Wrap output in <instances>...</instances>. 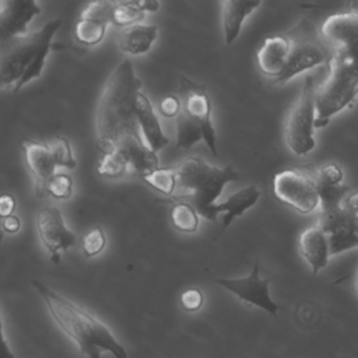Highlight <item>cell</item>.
I'll use <instances>...</instances> for the list:
<instances>
[{"mask_svg": "<svg viewBox=\"0 0 358 358\" xmlns=\"http://www.w3.org/2000/svg\"><path fill=\"white\" fill-rule=\"evenodd\" d=\"M143 83L125 59L104 85L95 114L97 145L102 154L119 152L129 159L139 177L159 169V158L144 141L137 117L138 96Z\"/></svg>", "mask_w": 358, "mask_h": 358, "instance_id": "6da1fadb", "label": "cell"}, {"mask_svg": "<svg viewBox=\"0 0 358 358\" xmlns=\"http://www.w3.org/2000/svg\"><path fill=\"white\" fill-rule=\"evenodd\" d=\"M32 285L47 303L52 317L83 354L89 358H101L104 352H110L115 358H127V350L106 324L39 280H32Z\"/></svg>", "mask_w": 358, "mask_h": 358, "instance_id": "7a4b0ae2", "label": "cell"}, {"mask_svg": "<svg viewBox=\"0 0 358 358\" xmlns=\"http://www.w3.org/2000/svg\"><path fill=\"white\" fill-rule=\"evenodd\" d=\"M62 20L48 22L43 28L0 43V83L20 92L43 75L48 56Z\"/></svg>", "mask_w": 358, "mask_h": 358, "instance_id": "3957f363", "label": "cell"}, {"mask_svg": "<svg viewBox=\"0 0 358 358\" xmlns=\"http://www.w3.org/2000/svg\"><path fill=\"white\" fill-rule=\"evenodd\" d=\"M177 188L187 190L185 198L199 215L217 222V201L228 183L238 182L240 173L231 166L217 167L199 157H188L177 167Z\"/></svg>", "mask_w": 358, "mask_h": 358, "instance_id": "277c9868", "label": "cell"}, {"mask_svg": "<svg viewBox=\"0 0 358 358\" xmlns=\"http://www.w3.org/2000/svg\"><path fill=\"white\" fill-rule=\"evenodd\" d=\"M328 66V77L316 91V129L327 127L358 96V60L334 51Z\"/></svg>", "mask_w": 358, "mask_h": 358, "instance_id": "5b68a950", "label": "cell"}, {"mask_svg": "<svg viewBox=\"0 0 358 358\" xmlns=\"http://www.w3.org/2000/svg\"><path fill=\"white\" fill-rule=\"evenodd\" d=\"M287 36L291 43L290 56L282 74L273 80L276 85H286L306 71L329 64L334 54L322 34H318L313 24L308 20L299 22Z\"/></svg>", "mask_w": 358, "mask_h": 358, "instance_id": "8992f818", "label": "cell"}, {"mask_svg": "<svg viewBox=\"0 0 358 358\" xmlns=\"http://www.w3.org/2000/svg\"><path fill=\"white\" fill-rule=\"evenodd\" d=\"M316 90L314 79L306 77L301 95L291 108L285 127L287 145L296 156H306L316 145Z\"/></svg>", "mask_w": 358, "mask_h": 358, "instance_id": "52a82bcc", "label": "cell"}, {"mask_svg": "<svg viewBox=\"0 0 358 358\" xmlns=\"http://www.w3.org/2000/svg\"><path fill=\"white\" fill-rule=\"evenodd\" d=\"M274 196L301 215L313 213L320 205L317 173L312 169H290L273 178Z\"/></svg>", "mask_w": 358, "mask_h": 358, "instance_id": "ba28073f", "label": "cell"}, {"mask_svg": "<svg viewBox=\"0 0 358 358\" xmlns=\"http://www.w3.org/2000/svg\"><path fill=\"white\" fill-rule=\"evenodd\" d=\"M178 97L181 100V112L202 129L207 148L217 156V131L211 119L213 103L206 87L182 76Z\"/></svg>", "mask_w": 358, "mask_h": 358, "instance_id": "9c48e42d", "label": "cell"}, {"mask_svg": "<svg viewBox=\"0 0 358 358\" xmlns=\"http://www.w3.org/2000/svg\"><path fill=\"white\" fill-rule=\"evenodd\" d=\"M317 225L328 238L331 257L358 248V215L343 205L320 210Z\"/></svg>", "mask_w": 358, "mask_h": 358, "instance_id": "30bf717a", "label": "cell"}, {"mask_svg": "<svg viewBox=\"0 0 358 358\" xmlns=\"http://www.w3.org/2000/svg\"><path fill=\"white\" fill-rule=\"evenodd\" d=\"M215 282L232 294L236 295L241 301L259 308L271 315L276 316L280 311V306L270 296V280L261 278V268L257 262L253 266L248 276L238 278H219Z\"/></svg>", "mask_w": 358, "mask_h": 358, "instance_id": "8fae6325", "label": "cell"}, {"mask_svg": "<svg viewBox=\"0 0 358 358\" xmlns=\"http://www.w3.org/2000/svg\"><path fill=\"white\" fill-rule=\"evenodd\" d=\"M37 230L41 242L51 255L52 263H60V253L77 243V236L69 229L62 210L57 207L47 206L37 213Z\"/></svg>", "mask_w": 358, "mask_h": 358, "instance_id": "7c38bea8", "label": "cell"}, {"mask_svg": "<svg viewBox=\"0 0 358 358\" xmlns=\"http://www.w3.org/2000/svg\"><path fill=\"white\" fill-rule=\"evenodd\" d=\"M320 34L333 51L343 52L358 60V10L329 16L322 24Z\"/></svg>", "mask_w": 358, "mask_h": 358, "instance_id": "4fadbf2b", "label": "cell"}, {"mask_svg": "<svg viewBox=\"0 0 358 358\" xmlns=\"http://www.w3.org/2000/svg\"><path fill=\"white\" fill-rule=\"evenodd\" d=\"M117 1L98 0L90 3L81 14L75 37L81 45L94 47L99 45L106 36V29L113 24V14Z\"/></svg>", "mask_w": 358, "mask_h": 358, "instance_id": "5bb4252c", "label": "cell"}, {"mask_svg": "<svg viewBox=\"0 0 358 358\" xmlns=\"http://www.w3.org/2000/svg\"><path fill=\"white\" fill-rule=\"evenodd\" d=\"M41 13V6L34 0L0 1V43L28 34L29 24Z\"/></svg>", "mask_w": 358, "mask_h": 358, "instance_id": "9a60e30c", "label": "cell"}, {"mask_svg": "<svg viewBox=\"0 0 358 358\" xmlns=\"http://www.w3.org/2000/svg\"><path fill=\"white\" fill-rule=\"evenodd\" d=\"M22 148L26 157L27 165L35 179L37 196H47L48 184L57 173L56 167H59L51 148L41 142L24 140Z\"/></svg>", "mask_w": 358, "mask_h": 358, "instance_id": "2e32d148", "label": "cell"}, {"mask_svg": "<svg viewBox=\"0 0 358 358\" xmlns=\"http://www.w3.org/2000/svg\"><path fill=\"white\" fill-rule=\"evenodd\" d=\"M290 51V39L287 35L268 37L257 52V62L259 70L266 76L278 78L288 64Z\"/></svg>", "mask_w": 358, "mask_h": 358, "instance_id": "e0dca14e", "label": "cell"}, {"mask_svg": "<svg viewBox=\"0 0 358 358\" xmlns=\"http://www.w3.org/2000/svg\"><path fill=\"white\" fill-rule=\"evenodd\" d=\"M299 244V251L311 267L312 273L317 274L327 267L331 257L330 245L320 226H311L303 230Z\"/></svg>", "mask_w": 358, "mask_h": 358, "instance_id": "ac0fdd59", "label": "cell"}, {"mask_svg": "<svg viewBox=\"0 0 358 358\" xmlns=\"http://www.w3.org/2000/svg\"><path fill=\"white\" fill-rule=\"evenodd\" d=\"M136 110L144 141L152 152L158 154L165 146L169 145V139L163 131L154 106L142 92L138 96Z\"/></svg>", "mask_w": 358, "mask_h": 358, "instance_id": "d6986e66", "label": "cell"}, {"mask_svg": "<svg viewBox=\"0 0 358 358\" xmlns=\"http://www.w3.org/2000/svg\"><path fill=\"white\" fill-rule=\"evenodd\" d=\"M261 3L247 0H225L222 3V24L226 45H231L238 39L245 20L259 9Z\"/></svg>", "mask_w": 358, "mask_h": 358, "instance_id": "ffe728a7", "label": "cell"}, {"mask_svg": "<svg viewBox=\"0 0 358 358\" xmlns=\"http://www.w3.org/2000/svg\"><path fill=\"white\" fill-rule=\"evenodd\" d=\"M159 29L150 24H134L127 27L119 33V47L121 51L131 55L146 54L158 38Z\"/></svg>", "mask_w": 358, "mask_h": 358, "instance_id": "44dd1931", "label": "cell"}, {"mask_svg": "<svg viewBox=\"0 0 358 358\" xmlns=\"http://www.w3.org/2000/svg\"><path fill=\"white\" fill-rule=\"evenodd\" d=\"M261 198V192L255 185H249L228 196L223 203H217V213H224L223 226L227 228L234 219L242 217L247 210L255 206Z\"/></svg>", "mask_w": 358, "mask_h": 358, "instance_id": "7402d4cb", "label": "cell"}, {"mask_svg": "<svg viewBox=\"0 0 358 358\" xmlns=\"http://www.w3.org/2000/svg\"><path fill=\"white\" fill-rule=\"evenodd\" d=\"M175 119L178 148L190 150L199 142L204 141V133L202 129L186 117L183 113L180 112Z\"/></svg>", "mask_w": 358, "mask_h": 358, "instance_id": "603a6c76", "label": "cell"}, {"mask_svg": "<svg viewBox=\"0 0 358 358\" xmlns=\"http://www.w3.org/2000/svg\"><path fill=\"white\" fill-rule=\"evenodd\" d=\"M171 222L176 229L186 234H194L198 230L199 213L189 202H177L171 213Z\"/></svg>", "mask_w": 358, "mask_h": 358, "instance_id": "cb8c5ba5", "label": "cell"}, {"mask_svg": "<svg viewBox=\"0 0 358 358\" xmlns=\"http://www.w3.org/2000/svg\"><path fill=\"white\" fill-rule=\"evenodd\" d=\"M141 179L157 192L171 196L177 189V173L176 169H157L152 173L141 176Z\"/></svg>", "mask_w": 358, "mask_h": 358, "instance_id": "d4e9b609", "label": "cell"}, {"mask_svg": "<svg viewBox=\"0 0 358 358\" xmlns=\"http://www.w3.org/2000/svg\"><path fill=\"white\" fill-rule=\"evenodd\" d=\"M144 17L145 12L142 11L138 1H117L113 14V24L127 28L142 22Z\"/></svg>", "mask_w": 358, "mask_h": 358, "instance_id": "484cf974", "label": "cell"}, {"mask_svg": "<svg viewBox=\"0 0 358 358\" xmlns=\"http://www.w3.org/2000/svg\"><path fill=\"white\" fill-rule=\"evenodd\" d=\"M318 192H320V210L336 208L341 206L345 196L349 194L350 188L345 184L331 186L318 183Z\"/></svg>", "mask_w": 358, "mask_h": 358, "instance_id": "4316f807", "label": "cell"}, {"mask_svg": "<svg viewBox=\"0 0 358 358\" xmlns=\"http://www.w3.org/2000/svg\"><path fill=\"white\" fill-rule=\"evenodd\" d=\"M52 152L57 161L58 166L64 167V169H74L77 166V161L73 155L72 148L70 142L66 138L58 137L52 142Z\"/></svg>", "mask_w": 358, "mask_h": 358, "instance_id": "83f0119b", "label": "cell"}, {"mask_svg": "<svg viewBox=\"0 0 358 358\" xmlns=\"http://www.w3.org/2000/svg\"><path fill=\"white\" fill-rule=\"evenodd\" d=\"M72 177L64 173H57L48 184L47 194L58 200H68L73 194Z\"/></svg>", "mask_w": 358, "mask_h": 358, "instance_id": "f1b7e54d", "label": "cell"}, {"mask_svg": "<svg viewBox=\"0 0 358 358\" xmlns=\"http://www.w3.org/2000/svg\"><path fill=\"white\" fill-rule=\"evenodd\" d=\"M106 236L99 226L90 230L83 238V255L85 257H93L99 255L106 248Z\"/></svg>", "mask_w": 358, "mask_h": 358, "instance_id": "f546056e", "label": "cell"}, {"mask_svg": "<svg viewBox=\"0 0 358 358\" xmlns=\"http://www.w3.org/2000/svg\"><path fill=\"white\" fill-rule=\"evenodd\" d=\"M343 180V171L336 163L324 165L317 173V182L324 185H341Z\"/></svg>", "mask_w": 358, "mask_h": 358, "instance_id": "4dcf8cb0", "label": "cell"}, {"mask_svg": "<svg viewBox=\"0 0 358 358\" xmlns=\"http://www.w3.org/2000/svg\"><path fill=\"white\" fill-rule=\"evenodd\" d=\"M181 301L184 309L187 310V311H198L202 308L204 297H203L202 292L200 290L190 289V290L185 291L182 294Z\"/></svg>", "mask_w": 358, "mask_h": 358, "instance_id": "1f68e13d", "label": "cell"}, {"mask_svg": "<svg viewBox=\"0 0 358 358\" xmlns=\"http://www.w3.org/2000/svg\"><path fill=\"white\" fill-rule=\"evenodd\" d=\"M181 100L178 96H167L160 103V112L167 118H176L181 112Z\"/></svg>", "mask_w": 358, "mask_h": 358, "instance_id": "d6a6232c", "label": "cell"}, {"mask_svg": "<svg viewBox=\"0 0 358 358\" xmlns=\"http://www.w3.org/2000/svg\"><path fill=\"white\" fill-rule=\"evenodd\" d=\"M16 208V200L12 194H3L0 198V215L5 217L13 215Z\"/></svg>", "mask_w": 358, "mask_h": 358, "instance_id": "836d02e7", "label": "cell"}, {"mask_svg": "<svg viewBox=\"0 0 358 358\" xmlns=\"http://www.w3.org/2000/svg\"><path fill=\"white\" fill-rule=\"evenodd\" d=\"M3 230L8 234H16L20 231L22 227V222L20 217L16 215H10V217H5L3 221Z\"/></svg>", "mask_w": 358, "mask_h": 358, "instance_id": "e575fe53", "label": "cell"}, {"mask_svg": "<svg viewBox=\"0 0 358 358\" xmlns=\"http://www.w3.org/2000/svg\"><path fill=\"white\" fill-rule=\"evenodd\" d=\"M343 206L358 215V192H351L343 200Z\"/></svg>", "mask_w": 358, "mask_h": 358, "instance_id": "d590c367", "label": "cell"}, {"mask_svg": "<svg viewBox=\"0 0 358 358\" xmlns=\"http://www.w3.org/2000/svg\"><path fill=\"white\" fill-rule=\"evenodd\" d=\"M138 3H139V7L141 8L142 11L145 12V13L146 12L155 13L160 9V3L156 1V0H141Z\"/></svg>", "mask_w": 358, "mask_h": 358, "instance_id": "8d00e7d4", "label": "cell"}, {"mask_svg": "<svg viewBox=\"0 0 358 358\" xmlns=\"http://www.w3.org/2000/svg\"><path fill=\"white\" fill-rule=\"evenodd\" d=\"M1 337H3V352H1V358H15L14 354L12 353L11 349L8 345L7 339H6L5 331L3 327L1 328Z\"/></svg>", "mask_w": 358, "mask_h": 358, "instance_id": "74e56055", "label": "cell"}, {"mask_svg": "<svg viewBox=\"0 0 358 358\" xmlns=\"http://www.w3.org/2000/svg\"><path fill=\"white\" fill-rule=\"evenodd\" d=\"M355 291L358 293V269L357 271H356Z\"/></svg>", "mask_w": 358, "mask_h": 358, "instance_id": "f35d334b", "label": "cell"}]
</instances>
